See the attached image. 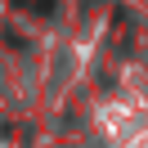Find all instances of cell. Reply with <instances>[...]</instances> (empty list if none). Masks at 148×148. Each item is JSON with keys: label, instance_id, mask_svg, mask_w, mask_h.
Wrapping results in <instances>:
<instances>
[{"label": "cell", "instance_id": "1", "mask_svg": "<svg viewBox=\"0 0 148 148\" xmlns=\"http://www.w3.org/2000/svg\"><path fill=\"white\" fill-rule=\"evenodd\" d=\"M14 5H18V9H49L54 0H14Z\"/></svg>", "mask_w": 148, "mask_h": 148}]
</instances>
